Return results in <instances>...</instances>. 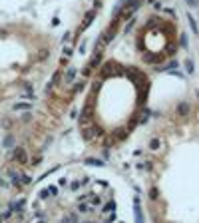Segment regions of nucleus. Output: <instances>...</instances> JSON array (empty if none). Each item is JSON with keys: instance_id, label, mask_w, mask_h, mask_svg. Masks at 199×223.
Masks as SVG:
<instances>
[{"instance_id": "1", "label": "nucleus", "mask_w": 199, "mask_h": 223, "mask_svg": "<svg viewBox=\"0 0 199 223\" xmlns=\"http://www.w3.org/2000/svg\"><path fill=\"white\" fill-rule=\"evenodd\" d=\"M100 62H102V52H98V54H96V56L90 60V64H88V66L82 70V76H84V78H88V76L92 74V70H94L96 66H100Z\"/></svg>"}, {"instance_id": "2", "label": "nucleus", "mask_w": 199, "mask_h": 223, "mask_svg": "<svg viewBox=\"0 0 199 223\" xmlns=\"http://www.w3.org/2000/svg\"><path fill=\"white\" fill-rule=\"evenodd\" d=\"M94 16H96V10H90V12H86V16H84V22L78 26V34H84L88 28H90V24L94 22Z\"/></svg>"}, {"instance_id": "3", "label": "nucleus", "mask_w": 199, "mask_h": 223, "mask_svg": "<svg viewBox=\"0 0 199 223\" xmlns=\"http://www.w3.org/2000/svg\"><path fill=\"white\" fill-rule=\"evenodd\" d=\"M12 157H14V161H18L20 165H26V163L30 161V159H28V153H26L24 147H16L14 153H12Z\"/></svg>"}, {"instance_id": "4", "label": "nucleus", "mask_w": 199, "mask_h": 223, "mask_svg": "<svg viewBox=\"0 0 199 223\" xmlns=\"http://www.w3.org/2000/svg\"><path fill=\"white\" fill-rule=\"evenodd\" d=\"M92 104H86L84 106V110H82V116H80V126H86L90 120H92Z\"/></svg>"}, {"instance_id": "5", "label": "nucleus", "mask_w": 199, "mask_h": 223, "mask_svg": "<svg viewBox=\"0 0 199 223\" xmlns=\"http://www.w3.org/2000/svg\"><path fill=\"white\" fill-rule=\"evenodd\" d=\"M133 217H135V223H143V215H141V203H139V197H137V195L133 197Z\"/></svg>"}, {"instance_id": "6", "label": "nucleus", "mask_w": 199, "mask_h": 223, "mask_svg": "<svg viewBox=\"0 0 199 223\" xmlns=\"http://www.w3.org/2000/svg\"><path fill=\"white\" fill-rule=\"evenodd\" d=\"M76 74H78V70H76L74 66H70V68L66 70V74H64V82H66V84H72L74 78H76Z\"/></svg>"}, {"instance_id": "7", "label": "nucleus", "mask_w": 199, "mask_h": 223, "mask_svg": "<svg viewBox=\"0 0 199 223\" xmlns=\"http://www.w3.org/2000/svg\"><path fill=\"white\" fill-rule=\"evenodd\" d=\"M143 60H145L147 64H159L163 58H161L159 54H149V52H145V54H143Z\"/></svg>"}, {"instance_id": "8", "label": "nucleus", "mask_w": 199, "mask_h": 223, "mask_svg": "<svg viewBox=\"0 0 199 223\" xmlns=\"http://www.w3.org/2000/svg\"><path fill=\"white\" fill-rule=\"evenodd\" d=\"M175 112H177V114H179L181 118H185V116H187V114L191 112V106H189L187 102H181V104L177 106V110H175Z\"/></svg>"}, {"instance_id": "9", "label": "nucleus", "mask_w": 199, "mask_h": 223, "mask_svg": "<svg viewBox=\"0 0 199 223\" xmlns=\"http://www.w3.org/2000/svg\"><path fill=\"white\" fill-rule=\"evenodd\" d=\"M12 108H14V112H30V110H32V104H26V102H18V104H14Z\"/></svg>"}, {"instance_id": "10", "label": "nucleus", "mask_w": 199, "mask_h": 223, "mask_svg": "<svg viewBox=\"0 0 199 223\" xmlns=\"http://www.w3.org/2000/svg\"><path fill=\"white\" fill-rule=\"evenodd\" d=\"M94 135H96V128H84V130H82V137H84L86 141H90Z\"/></svg>"}, {"instance_id": "11", "label": "nucleus", "mask_w": 199, "mask_h": 223, "mask_svg": "<svg viewBox=\"0 0 199 223\" xmlns=\"http://www.w3.org/2000/svg\"><path fill=\"white\" fill-rule=\"evenodd\" d=\"M60 74H62L60 70H58V72H54V76H52V80H50V82L46 84V92H50V90L54 88V84H58V80H60Z\"/></svg>"}, {"instance_id": "12", "label": "nucleus", "mask_w": 199, "mask_h": 223, "mask_svg": "<svg viewBox=\"0 0 199 223\" xmlns=\"http://www.w3.org/2000/svg\"><path fill=\"white\" fill-rule=\"evenodd\" d=\"M187 22H189V26H191V32H193L195 36H199V26H197V22H195V18H193L191 14H187Z\"/></svg>"}, {"instance_id": "13", "label": "nucleus", "mask_w": 199, "mask_h": 223, "mask_svg": "<svg viewBox=\"0 0 199 223\" xmlns=\"http://www.w3.org/2000/svg\"><path fill=\"white\" fill-rule=\"evenodd\" d=\"M84 163H86V165H98V167H104V165H106V161H102V159H96V157H88Z\"/></svg>"}, {"instance_id": "14", "label": "nucleus", "mask_w": 199, "mask_h": 223, "mask_svg": "<svg viewBox=\"0 0 199 223\" xmlns=\"http://www.w3.org/2000/svg\"><path fill=\"white\" fill-rule=\"evenodd\" d=\"M10 181H12V185H16V187H22V179L18 173H14V171H10Z\"/></svg>"}, {"instance_id": "15", "label": "nucleus", "mask_w": 199, "mask_h": 223, "mask_svg": "<svg viewBox=\"0 0 199 223\" xmlns=\"http://www.w3.org/2000/svg\"><path fill=\"white\" fill-rule=\"evenodd\" d=\"M116 68H118V64H114V62H106V64H104V76H108V74L114 72Z\"/></svg>"}, {"instance_id": "16", "label": "nucleus", "mask_w": 199, "mask_h": 223, "mask_svg": "<svg viewBox=\"0 0 199 223\" xmlns=\"http://www.w3.org/2000/svg\"><path fill=\"white\" fill-rule=\"evenodd\" d=\"M24 205H26V201H24V199H18L16 203H12V205H10V209H12V211H22V209H24Z\"/></svg>"}, {"instance_id": "17", "label": "nucleus", "mask_w": 199, "mask_h": 223, "mask_svg": "<svg viewBox=\"0 0 199 223\" xmlns=\"http://www.w3.org/2000/svg\"><path fill=\"white\" fill-rule=\"evenodd\" d=\"M102 211H104V213H112V211H116V203H114V201H108V203L104 205Z\"/></svg>"}, {"instance_id": "18", "label": "nucleus", "mask_w": 199, "mask_h": 223, "mask_svg": "<svg viewBox=\"0 0 199 223\" xmlns=\"http://www.w3.org/2000/svg\"><path fill=\"white\" fill-rule=\"evenodd\" d=\"M72 54H74V48H70V46H64V50H62V58H66V60H68Z\"/></svg>"}, {"instance_id": "19", "label": "nucleus", "mask_w": 199, "mask_h": 223, "mask_svg": "<svg viewBox=\"0 0 199 223\" xmlns=\"http://www.w3.org/2000/svg\"><path fill=\"white\" fill-rule=\"evenodd\" d=\"M129 132H131V130H119V132H116V139H123V137H127Z\"/></svg>"}, {"instance_id": "20", "label": "nucleus", "mask_w": 199, "mask_h": 223, "mask_svg": "<svg viewBox=\"0 0 199 223\" xmlns=\"http://www.w3.org/2000/svg\"><path fill=\"white\" fill-rule=\"evenodd\" d=\"M78 213H82V215H86V213H90V207H88L86 203H78Z\"/></svg>"}, {"instance_id": "21", "label": "nucleus", "mask_w": 199, "mask_h": 223, "mask_svg": "<svg viewBox=\"0 0 199 223\" xmlns=\"http://www.w3.org/2000/svg\"><path fill=\"white\" fill-rule=\"evenodd\" d=\"M185 70H187V74H193V72H195V66H193V60H187V62H185Z\"/></svg>"}, {"instance_id": "22", "label": "nucleus", "mask_w": 199, "mask_h": 223, "mask_svg": "<svg viewBox=\"0 0 199 223\" xmlns=\"http://www.w3.org/2000/svg\"><path fill=\"white\" fill-rule=\"evenodd\" d=\"M157 197H159V189H157V187H151V189H149V199H153V201H155Z\"/></svg>"}, {"instance_id": "23", "label": "nucleus", "mask_w": 199, "mask_h": 223, "mask_svg": "<svg viewBox=\"0 0 199 223\" xmlns=\"http://www.w3.org/2000/svg\"><path fill=\"white\" fill-rule=\"evenodd\" d=\"M149 114H151V112H149V110H145V112L139 116V124H145V122L149 120Z\"/></svg>"}, {"instance_id": "24", "label": "nucleus", "mask_w": 199, "mask_h": 223, "mask_svg": "<svg viewBox=\"0 0 199 223\" xmlns=\"http://www.w3.org/2000/svg\"><path fill=\"white\" fill-rule=\"evenodd\" d=\"M159 145H161V141H159L157 137H153V139L149 141V147H151V149H159Z\"/></svg>"}, {"instance_id": "25", "label": "nucleus", "mask_w": 199, "mask_h": 223, "mask_svg": "<svg viewBox=\"0 0 199 223\" xmlns=\"http://www.w3.org/2000/svg\"><path fill=\"white\" fill-rule=\"evenodd\" d=\"M20 179H22V185H30V183H32V177H30V175H20Z\"/></svg>"}, {"instance_id": "26", "label": "nucleus", "mask_w": 199, "mask_h": 223, "mask_svg": "<svg viewBox=\"0 0 199 223\" xmlns=\"http://www.w3.org/2000/svg\"><path fill=\"white\" fill-rule=\"evenodd\" d=\"M84 88H86V82H78V84H74V92H82Z\"/></svg>"}, {"instance_id": "27", "label": "nucleus", "mask_w": 199, "mask_h": 223, "mask_svg": "<svg viewBox=\"0 0 199 223\" xmlns=\"http://www.w3.org/2000/svg\"><path fill=\"white\" fill-rule=\"evenodd\" d=\"M12 143H14V137H12V135H6V139H4V145H6V147H10Z\"/></svg>"}, {"instance_id": "28", "label": "nucleus", "mask_w": 199, "mask_h": 223, "mask_svg": "<svg viewBox=\"0 0 199 223\" xmlns=\"http://www.w3.org/2000/svg\"><path fill=\"white\" fill-rule=\"evenodd\" d=\"M46 189H48V193H50V195H56V193H58V187H54V185H48Z\"/></svg>"}, {"instance_id": "29", "label": "nucleus", "mask_w": 199, "mask_h": 223, "mask_svg": "<svg viewBox=\"0 0 199 223\" xmlns=\"http://www.w3.org/2000/svg\"><path fill=\"white\" fill-rule=\"evenodd\" d=\"M133 24H135V18H131V20H129V24L125 26V34H127V32H129V30L133 28Z\"/></svg>"}, {"instance_id": "30", "label": "nucleus", "mask_w": 199, "mask_h": 223, "mask_svg": "<svg viewBox=\"0 0 199 223\" xmlns=\"http://www.w3.org/2000/svg\"><path fill=\"white\" fill-rule=\"evenodd\" d=\"M46 197H50V193H48V189H42L40 191V199H46Z\"/></svg>"}, {"instance_id": "31", "label": "nucleus", "mask_w": 199, "mask_h": 223, "mask_svg": "<svg viewBox=\"0 0 199 223\" xmlns=\"http://www.w3.org/2000/svg\"><path fill=\"white\" fill-rule=\"evenodd\" d=\"M114 221H116V211H112V215L106 219V223H114Z\"/></svg>"}, {"instance_id": "32", "label": "nucleus", "mask_w": 199, "mask_h": 223, "mask_svg": "<svg viewBox=\"0 0 199 223\" xmlns=\"http://www.w3.org/2000/svg\"><path fill=\"white\" fill-rule=\"evenodd\" d=\"M181 46L187 48V36H185V34H181Z\"/></svg>"}, {"instance_id": "33", "label": "nucleus", "mask_w": 199, "mask_h": 223, "mask_svg": "<svg viewBox=\"0 0 199 223\" xmlns=\"http://www.w3.org/2000/svg\"><path fill=\"white\" fill-rule=\"evenodd\" d=\"M62 42H70V32H64V36H62Z\"/></svg>"}, {"instance_id": "34", "label": "nucleus", "mask_w": 199, "mask_h": 223, "mask_svg": "<svg viewBox=\"0 0 199 223\" xmlns=\"http://www.w3.org/2000/svg\"><path fill=\"white\" fill-rule=\"evenodd\" d=\"M100 203H102L100 197H92V205H100Z\"/></svg>"}, {"instance_id": "35", "label": "nucleus", "mask_w": 199, "mask_h": 223, "mask_svg": "<svg viewBox=\"0 0 199 223\" xmlns=\"http://www.w3.org/2000/svg\"><path fill=\"white\" fill-rule=\"evenodd\" d=\"M46 56H50V52H46V50H44V52H40V60H44Z\"/></svg>"}, {"instance_id": "36", "label": "nucleus", "mask_w": 199, "mask_h": 223, "mask_svg": "<svg viewBox=\"0 0 199 223\" xmlns=\"http://www.w3.org/2000/svg\"><path fill=\"white\" fill-rule=\"evenodd\" d=\"M58 183H60V185H68V179H66V177H60Z\"/></svg>"}, {"instance_id": "37", "label": "nucleus", "mask_w": 199, "mask_h": 223, "mask_svg": "<svg viewBox=\"0 0 199 223\" xmlns=\"http://www.w3.org/2000/svg\"><path fill=\"white\" fill-rule=\"evenodd\" d=\"M100 6H102V0H96V2H94V10H96V8H100Z\"/></svg>"}, {"instance_id": "38", "label": "nucleus", "mask_w": 199, "mask_h": 223, "mask_svg": "<svg viewBox=\"0 0 199 223\" xmlns=\"http://www.w3.org/2000/svg\"><path fill=\"white\" fill-rule=\"evenodd\" d=\"M80 187V181H72V189H78Z\"/></svg>"}, {"instance_id": "39", "label": "nucleus", "mask_w": 199, "mask_h": 223, "mask_svg": "<svg viewBox=\"0 0 199 223\" xmlns=\"http://www.w3.org/2000/svg\"><path fill=\"white\" fill-rule=\"evenodd\" d=\"M187 4L189 6H197V0H187Z\"/></svg>"}, {"instance_id": "40", "label": "nucleus", "mask_w": 199, "mask_h": 223, "mask_svg": "<svg viewBox=\"0 0 199 223\" xmlns=\"http://www.w3.org/2000/svg\"><path fill=\"white\" fill-rule=\"evenodd\" d=\"M78 223H94V221H78Z\"/></svg>"}, {"instance_id": "41", "label": "nucleus", "mask_w": 199, "mask_h": 223, "mask_svg": "<svg viewBox=\"0 0 199 223\" xmlns=\"http://www.w3.org/2000/svg\"><path fill=\"white\" fill-rule=\"evenodd\" d=\"M38 223H44V221H38Z\"/></svg>"}, {"instance_id": "42", "label": "nucleus", "mask_w": 199, "mask_h": 223, "mask_svg": "<svg viewBox=\"0 0 199 223\" xmlns=\"http://www.w3.org/2000/svg\"><path fill=\"white\" fill-rule=\"evenodd\" d=\"M118 223H123V221H118Z\"/></svg>"}, {"instance_id": "43", "label": "nucleus", "mask_w": 199, "mask_h": 223, "mask_svg": "<svg viewBox=\"0 0 199 223\" xmlns=\"http://www.w3.org/2000/svg\"><path fill=\"white\" fill-rule=\"evenodd\" d=\"M147 2H151V0H147Z\"/></svg>"}, {"instance_id": "44", "label": "nucleus", "mask_w": 199, "mask_h": 223, "mask_svg": "<svg viewBox=\"0 0 199 223\" xmlns=\"http://www.w3.org/2000/svg\"><path fill=\"white\" fill-rule=\"evenodd\" d=\"M197 96H199V92H197Z\"/></svg>"}]
</instances>
